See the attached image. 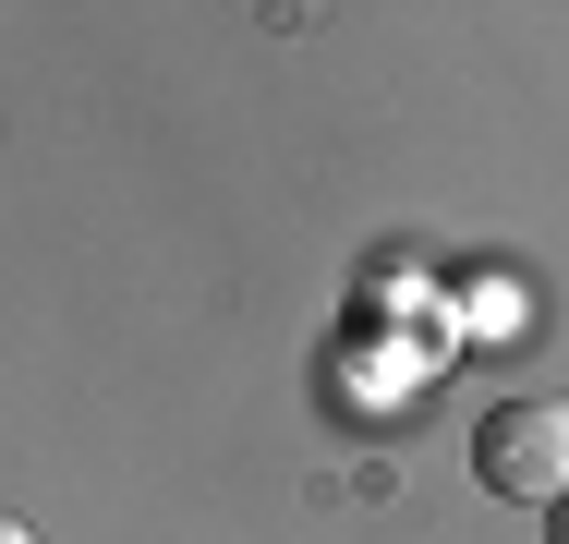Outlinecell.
<instances>
[{
	"instance_id": "6da1fadb",
	"label": "cell",
	"mask_w": 569,
	"mask_h": 544,
	"mask_svg": "<svg viewBox=\"0 0 569 544\" xmlns=\"http://www.w3.org/2000/svg\"><path fill=\"white\" fill-rule=\"evenodd\" d=\"M472 484L509 508H569V412L558 400H497L472 424Z\"/></svg>"
},
{
	"instance_id": "3957f363",
	"label": "cell",
	"mask_w": 569,
	"mask_h": 544,
	"mask_svg": "<svg viewBox=\"0 0 569 544\" xmlns=\"http://www.w3.org/2000/svg\"><path fill=\"white\" fill-rule=\"evenodd\" d=\"M0 544H37V533H24V521H0Z\"/></svg>"
},
{
	"instance_id": "7a4b0ae2",
	"label": "cell",
	"mask_w": 569,
	"mask_h": 544,
	"mask_svg": "<svg viewBox=\"0 0 569 544\" xmlns=\"http://www.w3.org/2000/svg\"><path fill=\"white\" fill-rule=\"evenodd\" d=\"M546 544H569V508H546Z\"/></svg>"
}]
</instances>
